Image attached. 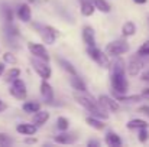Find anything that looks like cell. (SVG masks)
Instances as JSON below:
<instances>
[{
    "mask_svg": "<svg viewBox=\"0 0 149 147\" xmlns=\"http://www.w3.org/2000/svg\"><path fill=\"white\" fill-rule=\"evenodd\" d=\"M141 79H142L143 82H149V71H145V72L141 75Z\"/></svg>",
    "mask_w": 149,
    "mask_h": 147,
    "instance_id": "36",
    "label": "cell"
},
{
    "mask_svg": "<svg viewBox=\"0 0 149 147\" xmlns=\"http://www.w3.org/2000/svg\"><path fill=\"white\" fill-rule=\"evenodd\" d=\"M3 74H4V79H6L7 82H12L13 79H16V78L20 77V69H19V68H10V69H7V71L3 72Z\"/></svg>",
    "mask_w": 149,
    "mask_h": 147,
    "instance_id": "26",
    "label": "cell"
},
{
    "mask_svg": "<svg viewBox=\"0 0 149 147\" xmlns=\"http://www.w3.org/2000/svg\"><path fill=\"white\" fill-rule=\"evenodd\" d=\"M86 123H87L90 127H93L94 130H103V128L106 127V124H104L101 120H99L97 117H94V115H93V117H87V118H86Z\"/></svg>",
    "mask_w": 149,
    "mask_h": 147,
    "instance_id": "23",
    "label": "cell"
},
{
    "mask_svg": "<svg viewBox=\"0 0 149 147\" xmlns=\"http://www.w3.org/2000/svg\"><path fill=\"white\" fill-rule=\"evenodd\" d=\"M83 41L87 46H96V35H94V29L88 25H86L83 28Z\"/></svg>",
    "mask_w": 149,
    "mask_h": 147,
    "instance_id": "12",
    "label": "cell"
},
{
    "mask_svg": "<svg viewBox=\"0 0 149 147\" xmlns=\"http://www.w3.org/2000/svg\"><path fill=\"white\" fill-rule=\"evenodd\" d=\"M6 108H7V105H6V104H4V102L0 99V112H1V111H4Z\"/></svg>",
    "mask_w": 149,
    "mask_h": 147,
    "instance_id": "39",
    "label": "cell"
},
{
    "mask_svg": "<svg viewBox=\"0 0 149 147\" xmlns=\"http://www.w3.org/2000/svg\"><path fill=\"white\" fill-rule=\"evenodd\" d=\"M12 143H13V140H12L7 134L0 133V146H10Z\"/></svg>",
    "mask_w": 149,
    "mask_h": 147,
    "instance_id": "34",
    "label": "cell"
},
{
    "mask_svg": "<svg viewBox=\"0 0 149 147\" xmlns=\"http://www.w3.org/2000/svg\"><path fill=\"white\" fill-rule=\"evenodd\" d=\"M3 62H4V63H9V65H16L17 59H16V56H15L12 52H6V53L3 55Z\"/></svg>",
    "mask_w": 149,
    "mask_h": 147,
    "instance_id": "29",
    "label": "cell"
},
{
    "mask_svg": "<svg viewBox=\"0 0 149 147\" xmlns=\"http://www.w3.org/2000/svg\"><path fill=\"white\" fill-rule=\"evenodd\" d=\"M111 87L116 94H126V91L129 88V82L126 79V72H125V63L122 61H117L113 65Z\"/></svg>",
    "mask_w": 149,
    "mask_h": 147,
    "instance_id": "1",
    "label": "cell"
},
{
    "mask_svg": "<svg viewBox=\"0 0 149 147\" xmlns=\"http://www.w3.org/2000/svg\"><path fill=\"white\" fill-rule=\"evenodd\" d=\"M139 112H142V114H145L146 117H149V105H142V107H139Z\"/></svg>",
    "mask_w": 149,
    "mask_h": 147,
    "instance_id": "35",
    "label": "cell"
},
{
    "mask_svg": "<svg viewBox=\"0 0 149 147\" xmlns=\"http://www.w3.org/2000/svg\"><path fill=\"white\" fill-rule=\"evenodd\" d=\"M133 1H135L136 4H145V3H146V0H133Z\"/></svg>",
    "mask_w": 149,
    "mask_h": 147,
    "instance_id": "42",
    "label": "cell"
},
{
    "mask_svg": "<svg viewBox=\"0 0 149 147\" xmlns=\"http://www.w3.org/2000/svg\"><path fill=\"white\" fill-rule=\"evenodd\" d=\"M68 127H70L68 118H65V117H58V120H56V128L61 130V131H67Z\"/></svg>",
    "mask_w": 149,
    "mask_h": 147,
    "instance_id": "28",
    "label": "cell"
},
{
    "mask_svg": "<svg viewBox=\"0 0 149 147\" xmlns=\"http://www.w3.org/2000/svg\"><path fill=\"white\" fill-rule=\"evenodd\" d=\"M106 144L110 147H119L122 146V139H120V136H117L116 133H113V131H109L107 134H106Z\"/></svg>",
    "mask_w": 149,
    "mask_h": 147,
    "instance_id": "19",
    "label": "cell"
},
{
    "mask_svg": "<svg viewBox=\"0 0 149 147\" xmlns=\"http://www.w3.org/2000/svg\"><path fill=\"white\" fill-rule=\"evenodd\" d=\"M70 84H71V87H72L74 91H78V92H86L87 91V87H86L84 81L81 78H78L77 75H71Z\"/></svg>",
    "mask_w": 149,
    "mask_h": 147,
    "instance_id": "17",
    "label": "cell"
},
{
    "mask_svg": "<svg viewBox=\"0 0 149 147\" xmlns=\"http://www.w3.org/2000/svg\"><path fill=\"white\" fill-rule=\"evenodd\" d=\"M87 144H88V146H100V141H97V140H91V141H88Z\"/></svg>",
    "mask_w": 149,
    "mask_h": 147,
    "instance_id": "38",
    "label": "cell"
},
{
    "mask_svg": "<svg viewBox=\"0 0 149 147\" xmlns=\"http://www.w3.org/2000/svg\"><path fill=\"white\" fill-rule=\"evenodd\" d=\"M148 139H149L148 128H139V141L141 143H146Z\"/></svg>",
    "mask_w": 149,
    "mask_h": 147,
    "instance_id": "33",
    "label": "cell"
},
{
    "mask_svg": "<svg viewBox=\"0 0 149 147\" xmlns=\"http://www.w3.org/2000/svg\"><path fill=\"white\" fill-rule=\"evenodd\" d=\"M91 1H93L96 10H100L101 13H109V12L111 10L110 4H109L106 0H91Z\"/></svg>",
    "mask_w": 149,
    "mask_h": 147,
    "instance_id": "24",
    "label": "cell"
},
{
    "mask_svg": "<svg viewBox=\"0 0 149 147\" xmlns=\"http://www.w3.org/2000/svg\"><path fill=\"white\" fill-rule=\"evenodd\" d=\"M148 121H145V120H141V118H133V120H130V121H127V124H126V127L129 128V130H139V128H148Z\"/></svg>",
    "mask_w": 149,
    "mask_h": 147,
    "instance_id": "20",
    "label": "cell"
},
{
    "mask_svg": "<svg viewBox=\"0 0 149 147\" xmlns=\"http://www.w3.org/2000/svg\"><path fill=\"white\" fill-rule=\"evenodd\" d=\"M16 14L17 17L23 22V23H28L32 17V10H31V6L28 3H22L17 6V10H16Z\"/></svg>",
    "mask_w": 149,
    "mask_h": 147,
    "instance_id": "10",
    "label": "cell"
},
{
    "mask_svg": "<svg viewBox=\"0 0 149 147\" xmlns=\"http://www.w3.org/2000/svg\"><path fill=\"white\" fill-rule=\"evenodd\" d=\"M142 95H143V97H149V88H145V90L142 91Z\"/></svg>",
    "mask_w": 149,
    "mask_h": 147,
    "instance_id": "41",
    "label": "cell"
},
{
    "mask_svg": "<svg viewBox=\"0 0 149 147\" xmlns=\"http://www.w3.org/2000/svg\"><path fill=\"white\" fill-rule=\"evenodd\" d=\"M87 55L97 63L101 68H110L111 63H110V59H109V55L106 52H103L101 49L96 48V46H87Z\"/></svg>",
    "mask_w": 149,
    "mask_h": 147,
    "instance_id": "3",
    "label": "cell"
},
{
    "mask_svg": "<svg viewBox=\"0 0 149 147\" xmlns=\"http://www.w3.org/2000/svg\"><path fill=\"white\" fill-rule=\"evenodd\" d=\"M136 33V25L133 23V22H126L123 26H122V35L123 36H126V38H130V36H133Z\"/></svg>",
    "mask_w": 149,
    "mask_h": 147,
    "instance_id": "21",
    "label": "cell"
},
{
    "mask_svg": "<svg viewBox=\"0 0 149 147\" xmlns=\"http://www.w3.org/2000/svg\"><path fill=\"white\" fill-rule=\"evenodd\" d=\"M97 102L100 104V107H103V108H106V110H109V111H111V112H116V111H119V108H120L119 101L114 99V98L109 97V95H100L99 99H97Z\"/></svg>",
    "mask_w": 149,
    "mask_h": 147,
    "instance_id": "9",
    "label": "cell"
},
{
    "mask_svg": "<svg viewBox=\"0 0 149 147\" xmlns=\"http://www.w3.org/2000/svg\"><path fill=\"white\" fill-rule=\"evenodd\" d=\"M9 92H10L12 97H15L16 99H25L26 95H28L26 85H25V82L20 78H16V79L12 81V85H10Z\"/></svg>",
    "mask_w": 149,
    "mask_h": 147,
    "instance_id": "5",
    "label": "cell"
},
{
    "mask_svg": "<svg viewBox=\"0 0 149 147\" xmlns=\"http://www.w3.org/2000/svg\"><path fill=\"white\" fill-rule=\"evenodd\" d=\"M77 139H78V137H77L75 134H68L67 131H64V133L58 134V136L54 139V141L58 143V144H71V143H74Z\"/></svg>",
    "mask_w": 149,
    "mask_h": 147,
    "instance_id": "16",
    "label": "cell"
},
{
    "mask_svg": "<svg viewBox=\"0 0 149 147\" xmlns=\"http://www.w3.org/2000/svg\"><path fill=\"white\" fill-rule=\"evenodd\" d=\"M3 72H4V62H0V77L3 75Z\"/></svg>",
    "mask_w": 149,
    "mask_h": 147,
    "instance_id": "40",
    "label": "cell"
},
{
    "mask_svg": "<svg viewBox=\"0 0 149 147\" xmlns=\"http://www.w3.org/2000/svg\"><path fill=\"white\" fill-rule=\"evenodd\" d=\"M16 131L20 133V134H25V136H33L36 131H38V127L32 123H22V124H17L16 126Z\"/></svg>",
    "mask_w": 149,
    "mask_h": 147,
    "instance_id": "13",
    "label": "cell"
},
{
    "mask_svg": "<svg viewBox=\"0 0 149 147\" xmlns=\"http://www.w3.org/2000/svg\"><path fill=\"white\" fill-rule=\"evenodd\" d=\"M142 68H143V62L139 58H132L130 62H129V66H127V72H129L130 77H135L141 72Z\"/></svg>",
    "mask_w": 149,
    "mask_h": 147,
    "instance_id": "14",
    "label": "cell"
},
{
    "mask_svg": "<svg viewBox=\"0 0 149 147\" xmlns=\"http://www.w3.org/2000/svg\"><path fill=\"white\" fill-rule=\"evenodd\" d=\"M3 14H4V19H6L7 23H12L13 22V13H12V10H10L9 6H4L3 7Z\"/></svg>",
    "mask_w": 149,
    "mask_h": 147,
    "instance_id": "31",
    "label": "cell"
},
{
    "mask_svg": "<svg viewBox=\"0 0 149 147\" xmlns=\"http://www.w3.org/2000/svg\"><path fill=\"white\" fill-rule=\"evenodd\" d=\"M138 55L139 56H148L149 55V41L142 43V46L138 49Z\"/></svg>",
    "mask_w": 149,
    "mask_h": 147,
    "instance_id": "30",
    "label": "cell"
},
{
    "mask_svg": "<svg viewBox=\"0 0 149 147\" xmlns=\"http://www.w3.org/2000/svg\"><path fill=\"white\" fill-rule=\"evenodd\" d=\"M22 110H23L25 112H28V114L36 112L38 110H41V104L36 102V101H26V102L22 105Z\"/></svg>",
    "mask_w": 149,
    "mask_h": 147,
    "instance_id": "22",
    "label": "cell"
},
{
    "mask_svg": "<svg viewBox=\"0 0 149 147\" xmlns=\"http://www.w3.org/2000/svg\"><path fill=\"white\" fill-rule=\"evenodd\" d=\"M58 63L62 66V69L64 71H67L68 74H71V75H77V71H75V68L72 66V63L71 62H68L67 59H64V58H58Z\"/></svg>",
    "mask_w": 149,
    "mask_h": 147,
    "instance_id": "25",
    "label": "cell"
},
{
    "mask_svg": "<svg viewBox=\"0 0 149 147\" xmlns=\"http://www.w3.org/2000/svg\"><path fill=\"white\" fill-rule=\"evenodd\" d=\"M81 14L88 17V16H93V13L96 12V7L93 4L91 0H81Z\"/></svg>",
    "mask_w": 149,
    "mask_h": 147,
    "instance_id": "18",
    "label": "cell"
},
{
    "mask_svg": "<svg viewBox=\"0 0 149 147\" xmlns=\"http://www.w3.org/2000/svg\"><path fill=\"white\" fill-rule=\"evenodd\" d=\"M25 143L26 144H35L36 143V139H25Z\"/></svg>",
    "mask_w": 149,
    "mask_h": 147,
    "instance_id": "37",
    "label": "cell"
},
{
    "mask_svg": "<svg viewBox=\"0 0 149 147\" xmlns=\"http://www.w3.org/2000/svg\"><path fill=\"white\" fill-rule=\"evenodd\" d=\"M28 49L35 58H39V59H42L45 62H49V53H48V50H47V48L44 45L35 43V42H29L28 43Z\"/></svg>",
    "mask_w": 149,
    "mask_h": 147,
    "instance_id": "8",
    "label": "cell"
},
{
    "mask_svg": "<svg viewBox=\"0 0 149 147\" xmlns=\"http://www.w3.org/2000/svg\"><path fill=\"white\" fill-rule=\"evenodd\" d=\"M36 28H38V32H39L44 43H47V45H54L55 43L56 36H58V30L55 28L48 26V25H45V26H36Z\"/></svg>",
    "mask_w": 149,
    "mask_h": 147,
    "instance_id": "6",
    "label": "cell"
},
{
    "mask_svg": "<svg viewBox=\"0 0 149 147\" xmlns=\"http://www.w3.org/2000/svg\"><path fill=\"white\" fill-rule=\"evenodd\" d=\"M74 98H75V101H77L83 108H86V110H87L88 112H91L94 117L103 118V120H107V118H109V115L101 111L100 104L91 97V95H87V94H83V92L75 91V92H74Z\"/></svg>",
    "mask_w": 149,
    "mask_h": 147,
    "instance_id": "2",
    "label": "cell"
},
{
    "mask_svg": "<svg viewBox=\"0 0 149 147\" xmlns=\"http://www.w3.org/2000/svg\"><path fill=\"white\" fill-rule=\"evenodd\" d=\"M33 118H32V123L36 126V127H41L44 124H47V121L49 120V112L48 111H41L38 110L36 112H33Z\"/></svg>",
    "mask_w": 149,
    "mask_h": 147,
    "instance_id": "15",
    "label": "cell"
},
{
    "mask_svg": "<svg viewBox=\"0 0 149 147\" xmlns=\"http://www.w3.org/2000/svg\"><path fill=\"white\" fill-rule=\"evenodd\" d=\"M32 66H33L35 72H36L42 79L51 78L52 71H51V66L48 65V62H45V61H42V59H39V58H33V59H32Z\"/></svg>",
    "mask_w": 149,
    "mask_h": 147,
    "instance_id": "7",
    "label": "cell"
},
{
    "mask_svg": "<svg viewBox=\"0 0 149 147\" xmlns=\"http://www.w3.org/2000/svg\"><path fill=\"white\" fill-rule=\"evenodd\" d=\"M117 101H125V102H138L141 101L143 95H125V94H117Z\"/></svg>",
    "mask_w": 149,
    "mask_h": 147,
    "instance_id": "27",
    "label": "cell"
},
{
    "mask_svg": "<svg viewBox=\"0 0 149 147\" xmlns=\"http://www.w3.org/2000/svg\"><path fill=\"white\" fill-rule=\"evenodd\" d=\"M129 49H130V46H129V43H127L126 41L119 39V41H113V42L107 43L104 52H106L109 56H120V55L129 52Z\"/></svg>",
    "mask_w": 149,
    "mask_h": 147,
    "instance_id": "4",
    "label": "cell"
},
{
    "mask_svg": "<svg viewBox=\"0 0 149 147\" xmlns=\"http://www.w3.org/2000/svg\"><path fill=\"white\" fill-rule=\"evenodd\" d=\"M6 30H7V35H10V36H19V35H20L19 29H17L15 25H12V23H9V25L6 26Z\"/></svg>",
    "mask_w": 149,
    "mask_h": 147,
    "instance_id": "32",
    "label": "cell"
},
{
    "mask_svg": "<svg viewBox=\"0 0 149 147\" xmlns=\"http://www.w3.org/2000/svg\"><path fill=\"white\" fill-rule=\"evenodd\" d=\"M39 91H41V95H42V98L45 99L47 104H51V102L54 101V90H52L51 84L47 81V79H44V81L41 82Z\"/></svg>",
    "mask_w": 149,
    "mask_h": 147,
    "instance_id": "11",
    "label": "cell"
}]
</instances>
